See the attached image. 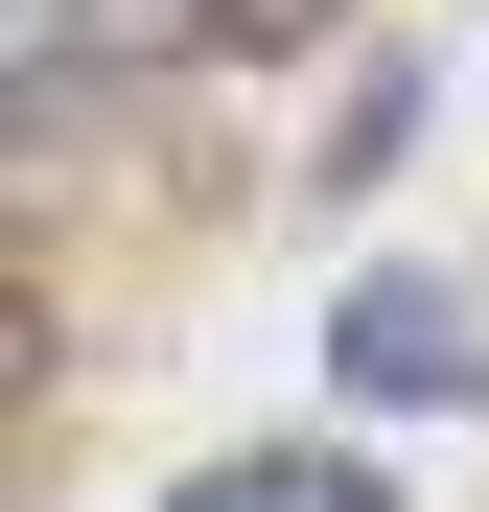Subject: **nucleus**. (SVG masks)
Returning a JSON list of instances; mask_svg holds the SVG:
<instances>
[{"mask_svg":"<svg viewBox=\"0 0 489 512\" xmlns=\"http://www.w3.org/2000/svg\"><path fill=\"white\" fill-rule=\"evenodd\" d=\"M326 396L350 419H489V303L443 256H350L326 280Z\"/></svg>","mask_w":489,"mask_h":512,"instance_id":"nucleus-1","label":"nucleus"},{"mask_svg":"<svg viewBox=\"0 0 489 512\" xmlns=\"http://www.w3.org/2000/svg\"><path fill=\"white\" fill-rule=\"evenodd\" d=\"M163 512H420V489H396L373 443H326V419H303V443H210Z\"/></svg>","mask_w":489,"mask_h":512,"instance_id":"nucleus-2","label":"nucleus"},{"mask_svg":"<svg viewBox=\"0 0 489 512\" xmlns=\"http://www.w3.org/2000/svg\"><path fill=\"white\" fill-rule=\"evenodd\" d=\"M396 140H420V47L350 70V117H326V187H396Z\"/></svg>","mask_w":489,"mask_h":512,"instance_id":"nucleus-3","label":"nucleus"},{"mask_svg":"<svg viewBox=\"0 0 489 512\" xmlns=\"http://www.w3.org/2000/svg\"><path fill=\"white\" fill-rule=\"evenodd\" d=\"M303 24H326V0H210L187 47H303Z\"/></svg>","mask_w":489,"mask_h":512,"instance_id":"nucleus-4","label":"nucleus"}]
</instances>
